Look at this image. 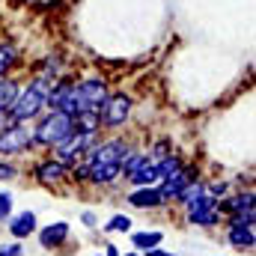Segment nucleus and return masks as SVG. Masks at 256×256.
Here are the masks:
<instances>
[{
  "instance_id": "nucleus-2",
  "label": "nucleus",
  "mask_w": 256,
  "mask_h": 256,
  "mask_svg": "<svg viewBox=\"0 0 256 256\" xmlns=\"http://www.w3.org/2000/svg\"><path fill=\"white\" fill-rule=\"evenodd\" d=\"M176 208H182L185 224L194 226V230H220L224 218L218 212V200L206 194V176L185 188V194L176 202Z\"/></svg>"
},
{
  "instance_id": "nucleus-29",
  "label": "nucleus",
  "mask_w": 256,
  "mask_h": 256,
  "mask_svg": "<svg viewBox=\"0 0 256 256\" xmlns=\"http://www.w3.org/2000/svg\"><path fill=\"white\" fill-rule=\"evenodd\" d=\"M230 191H232V182H230L226 176H224V179H220V176H218V179H206V194H208V196L224 200Z\"/></svg>"
},
{
  "instance_id": "nucleus-32",
  "label": "nucleus",
  "mask_w": 256,
  "mask_h": 256,
  "mask_svg": "<svg viewBox=\"0 0 256 256\" xmlns=\"http://www.w3.org/2000/svg\"><path fill=\"white\" fill-rule=\"evenodd\" d=\"M78 224H80L84 230H98V226H102V218H98L96 208H84V212L78 214Z\"/></svg>"
},
{
  "instance_id": "nucleus-19",
  "label": "nucleus",
  "mask_w": 256,
  "mask_h": 256,
  "mask_svg": "<svg viewBox=\"0 0 256 256\" xmlns=\"http://www.w3.org/2000/svg\"><path fill=\"white\" fill-rule=\"evenodd\" d=\"M24 66V51L12 39H0V78H12Z\"/></svg>"
},
{
  "instance_id": "nucleus-4",
  "label": "nucleus",
  "mask_w": 256,
  "mask_h": 256,
  "mask_svg": "<svg viewBox=\"0 0 256 256\" xmlns=\"http://www.w3.org/2000/svg\"><path fill=\"white\" fill-rule=\"evenodd\" d=\"M30 131H33L36 152H51L74 134V126H72V116L63 110H45L36 122H30Z\"/></svg>"
},
{
  "instance_id": "nucleus-9",
  "label": "nucleus",
  "mask_w": 256,
  "mask_h": 256,
  "mask_svg": "<svg viewBox=\"0 0 256 256\" xmlns=\"http://www.w3.org/2000/svg\"><path fill=\"white\" fill-rule=\"evenodd\" d=\"M196 179H202V170H200L194 161H185V167H182L176 176H170V179L158 182V191H161V196H164V202H167V206H176V202H179V196L185 194V188L194 185Z\"/></svg>"
},
{
  "instance_id": "nucleus-6",
  "label": "nucleus",
  "mask_w": 256,
  "mask_h": 256,
  "mask_svg": "<svg viewBox=\"0 0 256 256\" xmlns=\"http://www.w3.org/2000/svg\"><path fill=\"white\" fill-rule=\"evenodd\" d=\"M110 80L98 72H90V74H78V84H74V114H84V110H98L102 102L110 96Z\"/></svg>"
},
{
  "instance_id": "nucleus-30",
  "label": "nucleus",
  "mask_w": 256,
  "mask_h": 256,
  "mask_svg": "<svg viewBox=\"0 0 256 256\" xmlns=\"http://www.w3.org/2000/svg\"><path fill=\"white\" fill-rule=\"evenodd\" d=\"M220 226H256V212H244V214H230L220 220Z\"/></svg>"
},
{
  "instance_id": "nucleus-11",
  "label": "nucleus",
  "mask_w": 256,
  "mask_h": 256,
  "mask_svg": "<svg viewBox=\"0 0 256 256\" xmlns=\"http://www.w3.org/2000/svg\"><path fill=\"white\" fill-rule=\"evenodd\" d=\"M122 200H126V206L131 212H164V208H170L167 202H164V196L158 191V185H149V188H128L122 194Z\"/></svg>"
},
{
  "instance_id": "nucleus-21",
  "label": "nucleus",
  "mask_w": 256,
  "mask_h": 256,
  "mask_svg": "<svg viewBox=\"0 0 256 256\" xmlns=\"http://www.w3.org/2000/svg\"><path fill=\"white\" fill-rule=\"evenodd\" d=\"M126 188H149V185H158V170H155V161H143L134 173H128L126 179Z\"/></svg>"
},
{
  "instance_id": "nucleus-22",
  "label": "nucleus",
  "mask_w": 256,
  "mask_h": 256,
  "mask_svg": "<svg viewBox=\"0 0 256 256\" xmlns=\"http://www.w3.org/2000/svg\"><path fill=\"white\" fill-rule=\"evenodd\" d=\"M72 126H74V134H84V137H102V126H98V114H96V110L74 114V116H72Z\"/></svg>"
},
{
  "instance_id": "nucleus-10",
  "label": "nucleus",
  "mask_w": 256,
  "mask_h": 256,
  "mask_svg": "<svg viewBox=\"0 0 256 256\" xmlns=\"http://www.w3.org/2000/svg\"><path fill=\"white\" fill-rule=\"evenodd\" d=\"M74 84H78V74L74 72H66L57 80H51L48 110H63L68 116H74Z\"/></svg>"
},
{
  "instance_id": "nucleus-17",
  "label": "nucleus",
  "mask_w": 256,
  "mask_h": 256,
  "mask_svg": "<svg viewBox=\"0 0 256 256\" xmlns=\"http://www.w3.org/2000/svg\"><path fill=\"white\" fill-rule=\"evenodd\" d=\"M122 185V170L120 164H90L86 170V188H96V191H110Z\"/></svg>"
},
{
  "instance_id": "nucleus-26",
  "label": "nucleus",
  "mask_w": 256,
  "mask_h": 256,
  "mask_svg": "<svg viewBox=\"0 0 256 256\" xmlns=\"http://www.w3.org/2000/svg\"><path fill=\"white\" fill-rule=\"evenodd\" d=\"M170 152H173V137H155V140H149V146H146L149 161H161V158H167Z\"/></svg>"
},
{
  "instance_id": "nucleus-37",
  "label": "nucleus",
  "mask_w": 256,
  "mask_h": 256,
  "mask_svg": "<svg viewBox=\"0 0 256 256\" xmlns=\"http://www.w3.org/2000/svg\"><path fill=\"white\" fill-rule=\"evenodd\" d=\"M212 256H226V254H212Z\"/></svg>"
},
{
  "instance_id": "nucleus-5",
  "label": "nucleus",
  "mask_w": 256,
  "mask_h": 256,
  "mask_svg": "<svg viewBox=\"0 0 256 256\" xmlns=\"http://www.w3.org/2000/svg\"><path fill=\"white\" fill-rule=\"evenodd\" d=\"M134 146H137L134 137H128L126 131H120V134H102V137L86 149L84 161H86V164H122L126 155Z\"/></svg>"
},
{
  "instance_id": "nucleus-38",
  "label": "nucleus",
  "mask_w": 256,
  "mask_h": 256,
  "mask_svg": "<svg viewBox=\"0 0 256 256\" xmlns=\"http://www.w3.org/2000/svg\"><path fill=\"white\" fill-rule=\"evenodd\" d=\"M92 256H102V254H92Z\"/></svg>"
},
{
  "instance_id": "nucleus-27",
  "label": "nucleus",
  "mask_w": 256,
  "mask_h": 256,
  "mask_svg": "<svg viewBox=\"0 0 256 256\" xmlns=\"http://www.w3.org/2000/svg\"><path fill=\"white\" fill-rule=\"evenodd\" d=\"M21 164L18 161H9V158H0V185H9V182H18L21 179Z\"/></svg>"
},
{
  "instance_id": "nucleus-36",
  "label": "nucleus",
  "mask_w": 256,
  "mask_h": 256,
  "mask_svg": "<svg viewBox=\"0 0 256 256\" xmlns=\"http://www.w3.org/2000/svg\"><path fill=\"white\" fill-rule=\"evenodd\" d=\"M6 122H9V120H6V114H0V128L6 126Z\"/></svg>"
},
{
  "instance_id": "nucleus-12",
  "label": "nucleus",
  "mask_w": 256,
  "mask_h": 256,
  "mask_svg": "<svg viewBox=\"0 0 256 256\" xmlns=\"http://www.w3.org/2000/svg\"><path fill=\"white\" fill-rule=\"evenodd\" d=\"M72 242V224L68 220H51V224H42L36 230V244L42 250H63L66 244Z\"/></svg>"
},
{
  "instance_id": "nucleus-18",
  "label": "nucleus",
  "mask_w": 256,
  "mask_h": 256,
  "mask_svg": "<svg viewBox=\"0 0 256 256\" xmlns=\"http://www.w3.org/2000/svg\"><path fill=\"white\" fill-rule=\"evenodd\" d=\"M226 248L236 254H254L256 248V226H220Z\"/></svg>"
},
{
  "instance_id": "nucleus-8",
  "label": "nucleus",
  "mask_w": 256,
  "mask_h": 256,
  "mask_svg": "<svg viewBox=\"0 0 256 256\" xmlns=\"http://www.w3.org/2000/svg\"><path fill=\"white\" fill-rule=\"evenodd\" d=\"M30 179L48 191H63V188H68V167L45 152L30 164Z\"/></svg>"
},
{
  "instance_id": "nucleus-31",
  "label": "nucleus",
  "mask_w": 256,
  "mask_h": 256,
  "mask_svg": "<svg viewBox=\"0 0 256 256\" xmlns=\"http://www.w3.org/2000/svg\"><path fill=\"white\" fill-rule=\"evenodd\" d=\"M0 256H27V242H0Z\"/></svg>"
},
{
  "instance_id": "nucleus-14",
  "label": "nucleus",
  "mask_w": 256,
  "mask_h": 256,
  "mask_svg": "<svg viewBox=\"0 0 256 256\" xmlns=\"http://www.w3.org/2000/svg\"><path fill=\"white\" fill-rule=\"evenodd\" d=\"M3 226H6V236H9L12 242H30V238L36 236V230H39V214H36L33 208H21V212H15Z\"/></svg>"
},
{
  "instance_id": "nucleus-28",
  "label": "nucleus",
  "mask_w": 256,
  "mask_h": 256,
  "mask_svg": "<svg viewBox=\"0 0 256 256\" xmlns=\"http://www.w3.org/2000/svg\"><path fill=\"white\" fill-rule=\"evenodd\" d=\"M15 214V194L9 191L6 185H0V226Z\"/></svg>"
},
{
  "instance_id": "nucleus-24",
  "label": "nucleus",
  "mask_w": 256,
  "mask_h": 256,
  "mask_svg": "<svg viewBox=\"0 0 256 256\" xmlns=\"http://www.w3.org/2000/svg\"><path fill=\"white\" fill-rule=\"evenodd\" d=\"M185 161H188V158H185L182 152H176V149H173V152H170L167 158H161V161H155V170H158V179L164 182V179H170V176H176V173H179V170L185 167Z\"/></svg>"
},
{
  "instance_id": "nucleus-34",
  "label": "nucleus",
  "mask_w": 256,
  "mask_h": 256,
  "mask_svg": "<svg viewBox=\"0 0 256 256\" xmlns=\"http://www.w3.org/2000/svg\"><path fill=\"white\" fill-rule=\"evenodd\" d=\"M143 256H179V254H173V250H164V248H152V250H146Z\"/></svg>"
},
{
  "instance_id": "nucleus-16",
  "label": "nucleus",
  "mask_w": 256,
  "mask_h": 256,
  "mask_svg": "<svg viewBox=\"0 0 256 256\" xmlns=\"http://www.w3.org/2000/svg\"><path fill=\"white\" fill-rule=\"evenodd\" d=\"M218 212H220V218L244 214V212H256V194H254V188H236V191H230L224 200H218Z\"/></svg>"
},
{
  "instance_id": "nucleus-23",
  "label": "nucleus",
  "mask_w": 256,
  "mask_h": 256,
  "mask_svg": "<svg viewBox=\"0 0 256 256\" xmlns=\"http://www.w3.org/2000/svg\"><path fill=\"white\" fill-rule=\"evenodd\" d=\"M134 230V218L128 212H114L108 218V224H102V232L104 236H128Z\"/></svg>"
},
{
  "instance_id": "nucleus-35",
  "label": "nucleus",
  "mask_w": 256,
  "mask_h": 256,
  "mask_svg": "<svg viewBox=\"0 0 256 256\" xmlns=\"http://www.w3.org/2000/svg\"><path fill=\"white\" fill-rule=\"evenodd\" d=\"M122 256H143V254H137V250H131V248H128V250H122Z\"/></svg>"
},
{
  "instance_id": "nucleus-7",
  "label": "nucleus",
  "mask_w": 256,
  "mask_h": 256,
  "mask_svg": "<svg viewBox=\"0 0 256 256\" xmlns=\"http://www.w3.org/2000/svg\"><path fill=\"white\" fill-rule=\"evenodd\" d=\"M36 155L33 146V131L24 122H6L0 128V158L18 161V158H30Z\"/></svg>"
},
{
  "instance_id": "nucleus-25",
  "label": "nucleus",
  "mask_w": 256,
  "mask_h": 256,
  "mask_svg": "<svg viewBox=\"0 0 256 256\" xmlns=\"http://www.w3.org/2000/svg\"><path fill=\"white\" fill-rule=\"evenodd\" d=\"M18 90H21V78H18V74H12V78H0V114H6V110L12 108Z\"/></svg>"
},
{
  "instance_id": "nucleus-33",
  "label": "nucleus",
  "mask_w": 256,
  "mask_h": 256,
  "mask_svg": "<svg viewBox=\"0 0 256 256\" xmlns=\"http://www.w3.org/2000/svg\"><path fill=\"white\" fill-rule=\"evenodd\" d=\"M102 248H104L102 256H122V248H120V244H114V242H104Z\"/></svg>"
},
{
  "instance_id": "nucleus-15",
  "label": "nucleus",
  "mask_w": 256,
  "mask_h": 256,
  "mask_svg": "<svg viewBox=\"0 0 256 256\" xmlns=\"http://www.w3.org/2000/svg\"><path fill=\"white\" fill-rule=\"evenodd\" d=\"M66 72H72V63H68V57L60 48H54V51H48V54H42V57H36L30 63V74H42L48 80H57Z\"/></svg>"
},
{
  "instance_id": "nucleus-20",
  "label": "nucleus",
  "mask_w": 256,
  "mask_h": 256,
  "mask_svg": "<svg viewBox=\"0 0 256 256\" xmlns=\"http://www.w3.org/2000/svg\"><path fill=\"white\" fill-rule=\"evenodd\" d=\"M128 244L137 254H146L152 248H161L164 244V230H131L128 232Z\"/></svg>"
},
{
  "instance_id": "nucleus-1",
  "label": "nucleus",
  "mask_w": 256,
  "mask_h": 256,
  "mask_svg": "<svg viewBox=\"0 0 256 256\" xmlns=\"http://www.w3.org/2000/svg\"><path fill=\"white\" fill-rule=\"evenodd\" d=\"M48 90H51V80L42 78V74H27L21 78V90L12 102V108L6 110V120L9 122H36L45 110H48Z\"/></svg>"
},
{
  "instance_id": "nucleus-13",
  "label": "nucleus",
  "mask_w": 256,
  "mask_h": 256,
  "mask_svg": "<svg viewBox=\"0 0 256 256\" xmlns=\"http://www.w3.org/2000/svg\"><path fill=\"white\" fill-rule=\"evenodd\" d=\"M98 137H84V134H72L66 143H60L57 149H51L48 155L51 158H57L60 164H66V167H74L78 161H84V155H86V149L96 143Z\"/></svg>"
},
{
  "instance_id": "nucleus-3",
  "label": "nucleus",
  "mask_w": 256,
  "mask_h": 256,
  "mask_svg": "<svg viewBox=\"0 0 256 256\" xmlns=\"http://www.w3.org/2000/svg\"><path fill=\"white\" fill-rule=\"evenodd\" d=\"M134 110H137L134 92H128V90H110V96H108V98L102 102V108L96 110V114H98L102 134H120V131H128L131 120H134Z\"/></svg>"
}]
</instances>
